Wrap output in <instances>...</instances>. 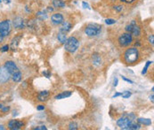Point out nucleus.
Wrapping results in <instances>:
<instances>
[{
    "label": "nucleus",
    "instance_id": "18",
    "mask_svg": "<svg viewBox=\"0 0 154 130\" xmlns=\"http://www.w3.org/2000/svg\"><path fill=\"white\" fill-rule=\"evenodd\" d=\"M57 38H58V40H59V42H60V43H65V41H66V39H67V38H66V33L60 31V32L58 33Z\"/></svg>",
    "mask_w": 154,
    "mask_h": 130
},
{
    "label": "nucleus",
    "instance_id": "25",
    "mask_svg": "<svg viewBox=\"0 0 154 130\" xmlns=\"http://www.w3.org/2000/svg\"><path fill=\"white\" fill-rule=\"evenodd\" d=\"M105 23L107 25H112V24L116 23V20L114 19H107V20H105Z\"/></svg>",
    "mask_w": 154,
    "mask_h": 130
},
{
    "label": "nucleus",
    "instance_id": "9",
    "mask_svg": "<svg viewBox=\"0 0 154 130\" xmlns=\"http://www.w3.org/2000/svg\"><path fill=\"white\" fill-rule=\"evenodd\" d=\"M10 78V74L5 67H0V83L6 82Z\"/></svg>",
    "mask_w": 154,
    "mask_h": 130
},
{
    "label": "nucleus",
    "instance_id": "26",
    "mask_svg": "<svg viewBox=\"0 0 154 130\" xmlns=\"http://www.w3.org/2000/svg\"><path fill=\"white\" fill-rule=\"evenodd\" d=\"M114 9H115L117 12H121V11L123 10V6H122V5H115V6H114Z\"/></svg>",
    "mask_w": 154,
    "mask_h": 130
},
{
    "label": "nucleus",
    "instance_id": "43",
    "mask_svg": "<svg viewBox=\"0 0 154 130\" xmlns=\"http://www.w3.org/2000/svg\"><path fill=\"white\" fill-rule=\"evenodd\" d=\"M2 1H3V0H0V3H1V2H2Z\"/></svg>",
    "mask_w": 154,
    "mask_h": 130
},
{
    "label": "nucleus",
    "instance_id": "24",
    "mask_svg": "<svg viewBox=\"0 0 154 130\" xmlns=\"http://www.w3.org/2000/svg\"><path fill=\"white\" fill-rule=\"evenodd\" d=\"M69 129L72 130L78 129V124H77L76 122H71V123L69 125Z\"/></svg>",
    "mask_w": 154,
    "mask_h": 130
},
{
    "label": "nucleus",
    "instance_id": "11",
    "mask_svg": "<svg viewBox=\"0 0 154 130\" xmlns=\"http://www.w3.org/2000/svg\"><path fill=\"white\" fill-rule=\"evenodd\" d=\"M13 27L15 28H23L24 27V20L21 17H16L13 20Z\"/></svg>",
    "mask_w": 154,
    "mask_h": 130
},
{
    "label": "nucleus",
    "instance_id": "13",
    "mask_svg": "<svg viewBox=\"0 0 154 130\" xmlns=\"http://www.w3.org/2000/svg\"><path fill=\"white\" fill-rule=\"evenodd\" d=\"M48 97H49V92L47 91V90H44V91H41L39 94H38V96H37V99L39 100V101H46L47 100V98H48Z\"/></svg>",
    "mask_w": 154,
    "mask_h": 130
},
{
    "label": "nucleus",
    "instance_id": "30",
    "mask_svg": "<svg viewBox=\"0 0 154 130\" xmlns=\"http://www.w3.org/2000/svg\"><path fill=\"white\" fill-rule=\"evenodd\" d=\"M121 77H122V79H123L124 81H126V82H129V83H131V84H133V83H134V82H133V81H131V80H129V79L126 78L125 76H121Z\"/></svg>",
    "mask_w": 154,
    "mask_h": 130
},
{
    "label": "nucleus",
    "instance_id": "37",
    "mask_svg": "<svg viewBox=\"0 0 154 130\" xmlns=\"http://www.w3.org/2000/svg\"><path fill=\"white\" fill-rule=\"evenodd\" d=\"M120 96H121V93H116V94H114L113 95V98H118V97H120Z\"/></svg>",
    "mask_w": 154,
    "mask_h": 130
},
{
    "label": "nucleus",
    "instance_id": "27",
    "mask_svg": "<svg viewBox=\"0 0 154 130\" xmlns=\"http://www.w3.org/2000/svg\"><path fill=\"white\" fill-rule=\"evenodd\" d=\"M8 50H9V45H8V44H6V45L3 46V47L1 48V51H3V52L8 51Z\"/></svg>",
    "mask_w": 154,
    "mask_h": 130
},
{
    "label": "nucleus",
    "instance_id": "1",
    "mask_svg": "<svg viewBox=\"0 0 154 130\" xmlns=\"http://www.w3.org/2000/svg\"><path fill=\"white\" fill-rule=\"evenodd\" d=\"M139 57H140V54H139L138 49L134 48V47L128 49L124 53L125 62L128 65L136 63L139 60Z\"/></svg>",
    "mask_w": 154,
    "mask_h": 130
},
{
    "label": "nucleus",
    "instance_id": "38",
    "mask_svg": "<svg viewBox=\"0 0 154 130\" xmlns=\"http://www.w3.org/2000/svg\"><path fill=\"white\" fill-rule=\"evenodd\" d=\"M43 74H45V76H46V77H47V78H50V77H49V76H50V74H48V73H46V72H45H45H44V73H43Z\"/></svg>",
    "mask_w": 154,
    "mask_h": 130
},
{
    "label": "nucleus",
    "instance_id": "10",
    "mask_svg": "<svg viewBox=\"0 0 154 130\" xmlns=\"http://www.w3.org/2000/svg\"><path fill=\"white\" fill-rule=\"evenodd\" d=\"M51 20L54 25H60L64 21V18L61 13H54L52 15Z\"/></svg>",
    "mask_w": 154,
    "mask_h": 130
},
{
    "label": "nucleus",
    "instance_id": "29",
    "mask_svg": "<svg viewBox=\"0 0 154 130\" xmlns=\"http://www.w3.org/2000/svg\"><path fill=\"white\" fill-rule=\"evenodd\" d=\"M149 42H150V43L153 44V42H154V35H151L149 36Z\"/></svg>",
    "mask_w": 154,
    "mask_h": 130
},
{
    "label": "nucleus",
    "instance_id": "23",
    "mask_svg": "<svg viewBox=\"0 0 154 130\" xmlns=\"http://www.w3.org/2000/svg\"><path fill=\"white\" fill-rule=\"evenodd\" d=\"M131 92L130 91H124L123 93H121V96L123 98H129L131 97Z\"/></svg>",
    "mask_w": 154,
    "mask_h": 130
},
{
    "label": "nucleus",
    "instance_id": "17",
    "mask_svg": "<svg viewBox=\"0 0 154 130\" xmlns=\"http://www.w3.org/2000/svg\"><path fill=\"white\" fill-rule=\"evenodd\" d=\"M53 5L56 8H62L65 7V2L62 0H53Z\"/></svg>",
    "mask_w": 154,
    "mask_h": 130
},
{
    "label": "nucleus",
    "instance_id": "35",
    "mask_svg": "<svg viewBox=\"0 0 154 130\" xmlns=\"http://www.w3.org/2000/svg\"><path fill=\"white\" fill-rule=\"evenodd\" d=\"M82 4H83V7H84V8H89V6H88V4H87V3L83 2V3H82Z\"/></svg>",
    "mask_w": 154,
    "mask_h": 130
},
{
    "label": "nucleus",
    "instance_id": "7",
    "mask_svg": "<svg viewBox=\"0 0 154 130\" xmlns=\"http://www.w3.org/2000/svg\"><path fill=\"white\" fill-rule=\"evenodd\" d=\"M131 123H132V120L128 117H122L117 121V125L121 129H128V127Z\"/></svg>",
    "mask_w": 154,
    "mask_h": 130
},
{
    "label": "nucleus",
    "instance_id": "4",
    "mask_svg": "<svg viewBox=\"0 0 154 130\" xmlns=\"http://www.w3.org/2000/svg\"><path fill=\"white\" fill-rule=\"evenodd\" d=\"M133 42V36L130 33H124L119 37V43L122 47L129 46Z\"/></svg>",
    "mask_w": 154,
    "mask_h": 130
},
{
    "label": "nucleus",
    "instance_id": "12",
    "mask_svg": "<svg viewBox=\"0 0 154 130\" xmlns=\"http://www.w3.org/2000/svg\"><path fill=\"white\" fill-rule=\"evenodd\" d=\"M62 24V26L60 27V31H62V32L68 33V32L71 29V27H72L71 24L69 23V22H64V21H63Z\"/></svg>",
    "mask_w": 154,
    "mask_h": 130
},
{
    "label": "nucleus",
    "instance_id": "40",
    "mask_svg": "<svg viewBox=\"0 0 154 130\" xmlns=\"http://www.w3.org/2000/svg\"><path fill=\"white\" fill-rule=\"evenodd\" d=\"M150 99H151V100H152V102L153 103V94L150 97Z\"/></svg>",
    "mask_w": 154,
    "mask_h": 130
},
{
    "label": "nucleus",
    "instance_id": "32",
    "mask_svg": "<svg viewBox=\"0 0 154 130\" xmlns=\"http://www.w3.org/2000/svg\"><path fill=\"white\" fill-rule=\"evenodd\" d=\"M121 2H123V3H127V4H131V3H133L134 1H136V0H120Z\"/></svg>",
    "mask_w": 154,
    "mask_h": 130
},
{
    "label": "nucleus",
    "instance_id": "28",
    "mask_svg": "<svg viewBox=\"0 0 154 130\" xmlns=\"http://www.w3.org/2000/svg\"><path fill=\"white\" fill-rule=\"evenodd\" d=\"M47 129V128L45 127V126H39V127H37V128H35L34 130H46Z\"/></svg>",
    "mask_w": 154,
    "mask_h": 130
},
{
    "label": "nucleus",
    "instance_id": "21",
    "mask_svg": "<svg viewBox=\"0 0 154 130\" xmlns=\"http://www.w3.org/2000/svg\"><path fill=\"white\" fill-rule=\"evenodd\" d=\"M152 63H153L152 61H148V62L146 63V65L144 66V69H143V71H142V74H143V75L146 74V72H147V70H148V68H149V66H151Z\"/></svg>",
    "mask_w": 154,
    "mask_h": 130
},
{
    "label": "nucleus",
    "instance_id": "33",
    "mask_svg": "<svg viewBox=\"0 0 154 130\" xmlns=\"http://www.w3.org/2000/svg\"><path fill=\"white\" fill-rule=\"evenodd\" d=\"M118 78H115L114 79V82H113V85H114V87H117L118 86Z\"/></svg>",
    "mask_w": 154,
    "mask_h": 130
},
{
    "label": "nucleus",
    "instance_id": "22",
    "mask_svg": "<svg viewBox=\"0 0 154 130\" xmlns=\"http://www.w3.org/2000/svg\"><path fill=\"white\" fill-rule=\"evenodd\" d=\"M141 129V127H140V125H138V124H136V123H131L130 125H129V127H128V129Z\"/></svg>",
    "mask_w": 154,
    "mask_h": 130
},
{
    "label": "nucleus",
    "instance_id": "42",
    "mask_svg": "<svg viewBox=\"0 0 154 130\" xmlns=\"http://www.w3.org/2000/svg\"><path fill=\"white\" fill-rule=\"evenodd\" d=\"M1 108H2V105L0 104V109H1Z\"/></svg>",
    "mask_w": 154,
    "mask_h": 130
},
{
    "label": "nucleus",
    "instance_id": "31",
    "mask_svg": "<svg viewBox=\"0 0 154 130\" xmlns=\"http://www.w3.org/2000/svg\"><path fill=\"white\" fill-rule=\"evenodd\" d=\"M37 111H44L45 110V106L44 105H38L37 107Z\"/></svg>",
    "mask_w": 154,
    "mask_h": 130
},
{
    "label": "nucleus",
    "instance_id": "39",
    "mask_svg": "<svg viewBox=\"0 0 154 130\" xmlns=\"http://www.w3.org/2000/svg\"><path fill=\"white\" fill-rule=\"evenodd\" d=\"M4 2V4H10L11 3V0H3Z\"/></svg>",
    "mask_w": 154,
    "mask_h": 130
},
{
    "label": "nucleus",
    "instance_id": "5",
    "mask_svg": "<svg viewBox=\"0 0 154 130\" xmlns=\"http://www.w3.org/2000/svg\"><path fill=\"white\" fill-rule=\"evenodd\" d=\"M4 67L8 71V73L10 74L11 76H12V75H14V74H16L21 72L19 70L18 66L15 65V63L13 61H6L4 63Z\"/></svg>",
    "mask_w": 154,
    "mask_h": 130
},
{
    "label": "nucleus",
    "instance_id": "41",
    "mask_svg": "<svg viewBox=\"0 0 154 130\" xmlns=\"http://www.w3.org/2000/svg\"><path fill=\"white\" fill-rule=\"evenodd\" d=\"M48 11H51V12H52V11H53V8H50V7H49V8H48Z\"/></svg>",
    "mask_w": 154,
    "mask_h": 130
},
{
    "label": "nucleus",
    "instance_id": "15",
    "mask_svg": "<svg viewBox=\"0 0 154 130\" xmlns=\"http://www.w3.org/2000/svg\"><path fill=\"white\" fill-rule=\"evenodd\" d=\"M71 96V92L70 91H64V92H62V93H61V94H59V95H57V96H55V99H63V98H69V97H70Z\"/></svg>",
    "mask_w": 154,
    "mask_h": 130
},
{
    "label": "nucleus",
    "instance_id": "20",
    "mask_svg": "<svg viewBox=\"0 0 154 130\" xmlns=\"http://www.w3.org/2000/svg\"><path fill=\"white\" fill-rule=\"evenodd\" d=\"M36 16L40 20H46L47 19V13L45 12H38Z\"/></svg>",
    "mask_w": 154,
    "mask_h": 130
},
{
    "label": "nucleus",
    "instance_id": "6",
    "mask_svg": "<svg viewBox=\"0 0 154 130\" xmlns=\"http://www.w3.org/2000/svg\"><path fill=\"white\" fill-rule=\"evenodd\" d=\"M0 31L2 33V35L4 36H6L10 34L11 31V26H10V22L7 20H4L3 21L0 22Z\"/></svg>",
    "mask_w": 154,
    "mask_h": 130
},
{
    "label": "nucleus",
    "instance_id": "3",
    "mask_svg": "<svg viewBox=\"0 0 154 130\" xmlns=\"http://www.w3.org/2000/svg\"><path fill=\"white\" fill-rule=\"evenodd\" d=\"M102 26L96 23H91L85 28V33L88 36H96L101 33Z\"/></svg>",
    "mask_w": 154,
    "mask_h": 130
},
{
    "label": "nucleus",
    "instance_id": "14",
    "mask_svg": "<svg viewBox=\"0 0 154 130\" xmlns=\"http://www.w3.org/2000/svg\"><path fill=\"white\" fill-rule=\"evenodd\" d=\"M130 34L133 35H135V36H139L141 35V29H140V27L136 24H134Z\"/></svg>",
    "mask_w": 154,
    "mask_h": 130
},
{
    "label": "nucleus",
    "instance_id": "34",
    "mask_svg": "<svg viewBox=\"0 0 154 130\" xmlns=\"http://www.w3.org/2000/svg\"><path fill=\"white\" fill-rule=\"evenodd\" d=\"M1 109H2V111H3L4 113H5V112L9 111V109H10V108H9V107H3V106H2V108H1Z\"/></svg>",
    "mask_w": 154,
    "mask_h": 130
},
{
    "label": "nucleus",
    "instance_id": "19",
    "mask_svg": "<svg viewBox=\"0 0 154 130\" xmlns=\"http://www.w3.org/2000/svg\"><path fill=\"white\" fill-rule=\"evenodd\" d=\"M137 121L140 123V124H143V125H145V126H150L152 124V121L150 119H144V118H140L137 120Z\"/></svg>",
    "mask_w": 154,
    "mask_h": 130
},
{
    "label": "nucleus",
    "instance_id": "8",
    "mask_svg": "<svg viewBox=\"0 0 154 130\" xmlns=\"http://www.w3.org/2000/svg\"><path fill=\"white\" fill-rule=\"evenodd\" d=\"M24 127V123L22 121H19L16 120H12L8 123V128L12 130H18Z\"/></svg>",
    "mask_w": 154,
    "mask_h": 130
},
{
    "label": "nucleus",
    "instance_id": "2",
    "mask_svg": "<svg viewBox=\"0 0 154 130\" xmlns=\"http://www.w3.org/2000/svg\"><path fill=\"white\" fill-rule=\"evenodd\" d=\"M79 47V41L74 37V36H70L68 39H66L65 43H64V48L68 52L70 53H74L78 51Z\"/></svg>",
    "mask_w": 154,
    "mask_h": 130
},
{
    "label": "nucleus",
    "instance_id": "16",
    "mask_svg": "<svg viewBox=\"0 0 154 130\" xmlns=\"http://www.w3.org/2000/svg\"><path fill=\"white\" fill-rule=\"evenodd\" d=\"M92 58H93V64H94L95 66H98L101 65L102 60H101V57H100L98 54H93Z\"/></svg>",
    "mask_w": 154,
    "mask_h": 130
},
{
    "label": "nucleus",
    "instance_id": "36",
    "mask_svg": "<svg viewBox=\"0 0 154 130\" xmlns=\"http://www.w3.org/2000/svg\"><path fill=\"white\" fill-rule=\"evenodd\" d=\"M4 38V36L2 35V33H1V31H0V43H2V42H3Z\"/></svg>",
    "mask_w": 154,
    "mask_h": 130
}]
</instances>
